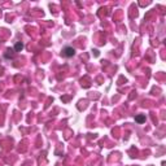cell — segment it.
Returning <instances> with one entry per match:
<instances>
[{
	"mask_svg": "<svg viewBox=\"0 0 166 166\" xmlns=\"http://www.w3.org/2000/svg\"><path fill=\"white\" fill-rule=\"evenodd\" d=\"M62 53H64V56H66V57H71V56H74L75 51H74V48H71V47H65Z\"/></svg>",
	"mask_w": 166,
	"mask_h": 166,
	"instance_id": "1",
	"label": "cell"
},
{
	"mask_svg": "<svg viewBox=\"0 0 166 166\" xmlns=\"http://www.w3.org/2000/svg\"><path fill=\"white\" fill-rule=\"evenodd\" d=\"M135 120H136V122H140V123H142V122H144V121H145V115H138Z\"/></svg>",
	"mask_w": 166,
	"mask_h": 166,
	"instance_id": "2",
	"label": "cell"
},
{
	"mask_svg": "<svg viewBox=\"0 0 166 166\" xmlns=\"http://www.w3.org/2000/svg\"><path fill=\"white\" fill-rule=\"evenodd\" d=\"M20 49H22V44L17 43V44H16V51H20Z\"/></svg>",
	"mask_w": 166,
	"mask_h": 166,
	"instance_id": "3",
	"label": "cell"
}]
</instances>
